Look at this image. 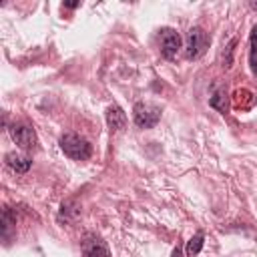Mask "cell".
<instances>
[{"mask_svg":"<svg viewBox=\"0 0 257 257\" xmlns=\"http://www.w3.org/2000/svg\"><path fill=\"white\" fill-rule=\"evenodd\" d=\"M6 165H8L14 173H26V171L30 169L32 161H30L28 157L20 155V153H8V155H6Z\"/></svg>","mask_w":257,"mask_h":257,"instance_id":"obj_8","label":"cell"},{"mask_svg":"<svg viewBox=\"0 0 257 257\" xmlns=\"http://www.w3.org/2000/svg\"><path fill=\"white\" fill-rule=\"evenodd\" d=\"M251 6H253V8H255V10H257V2H251Z\"/></svg>","mask_w":257,"mask_h":257,"instance_id":"obj_14","label":"cell"},{"mask_svg":"<svg viewBox=\"0 0 257 257\" xmlns=\"http://www.w3.org/2000/svg\"><path fill=\"white\" fill-rule=\"evenodd\" d=\"M209 48V36L203 28L195 26L187 32V38H185V54L189 60H195V58H201L205 54V50Z\"/></svg>","mask_w":257,"mask_h":257,"instance_id":"obj_2","label":"cell"},{"mask_svg":"<svg viewBox=\"0 0 257 257\" xmlns=\"http://www.w3.org/2000/svg\"><path fill=\"white\" fill-rule=\"evenodd\" d=\"M235 42H237V40H231V42H229V46H227V58H225V66H229V64H231V52H233Z\"/></svg>","mask_w":257,"mask_h":257,"instance_id":"obj_12","label":"cell"},{"mask_svg":"<svg viewBox=\"0 0 257 257\" xmlns=\"http://www.w3.org/2000/svg\"><path fill=\"white\" fill-rule=\"evenodd\" d=\"M203 233H197L195 237H191L189 239V243H187V255L189 257H193V255H197L201 249H203Z\"/></svg>","mask_w":257,"mask_h":257,"instance_id":"obj_11","label":"cell"},{"mask_svg":"<svg viewBox=\"0 0 257 257\" xmlns=\"http://www.w3.org/2000/svg\"><path fill=\"white\" fill-rule=\"evenodd\" d=\"M249 62H251V70L257 74V24L251 30V52H249Z\"/></svg>","mask_w":257,"mask_h":257,"instance_id":"obj_10","label":"cell"},{"mask_svg":"<svg viewBox=\"0 0 257 257\" xmlns=\"http://www.w3.org/2000/svg\"><path fill=\"white\" fill-rule=\"evenodd\" d=\"M211 106L213 108H217V110H221V112H227V108H229V102H227V92L225 90H217L213 96H211Z\"/></svg>","mask_w":257,"mask_h":257,"instance_id":"obj_9","label":"cell"},{"mask_svg":"<svg viewBox=\"0 0 257 257\" xmlns=\"http://www.w3.org/2000/svg\"><path fill=\"white\" fill-rule=\"evenodd\" d=\"M106 124L110 131H122L126 126V112L118 104H110L106 108Z\"/></svg>","mask_w":257,"mask_h":257,"instance_id":"obj_7","label":"cell"},{"mask_svg":"<svg viewBox=\"0 0 257 257\" xmlns=\"http://www.w3.org/2000/svg\"><path fill=\"white\" fill-rule=\"evenodd\" d=\"M62 6H66V8H76V6H78V2H64Z\"/></svg>","mask_w":257,"mask_h":257,"instance_id":"obj_13","label":"cell"},{"mask_svg":"<svg viewBox=\"0 0 257 257\" xmlns=\"http://www.w3.org/2000/svg\"><path fill=\"white\" fill-rule=\"evenodd\" d=\"M82 251H84V257H108V249H106L104 241L100 237H96L94 233H88L84 237Z\"/></svg>","mask_w":257,"mask_h":257,"instance_id":"obj_6","label":"cell"},{"mask_svg":"<svg viewBox=\"0 0 257 257\" xmlns=\"http://www.w3.org/2000/svg\"><path fill=\"white\" fill-rule=\"evenodd\" d=\"M12 141L24 149V151H34L38 149V139H36V131L28 124V122H12L8 128Z\"/></svg>","mask_w":257,"mask_h":257,"instance_id":"obj_3","label":"cell"},{"mask_svg":"<svg viewBox=\"0 0 257 257\" xmlns=\"http://www.w3.org/2000/svg\"><path fill=\"white\" fill-rule=\"evenodd\" d=\"M133 118H135V124L141 126V128H153L159 118H161V108L157 104H151V102H137L135 108H133Z\"/></svg>","mask_w":257,"mask_h":257,"instance_id":"obj_4","label":"cell"},{"mask_svg":"<svg viewBox=\"0 0 257 257\" xmlns=\"http://www.w3.org/2000/svg\"><path fill=\"white\" fill-rule=\"evenodd\" d=\"M159 42H161V52L165 58H175L179 48H181V36L175 28H163L159 34Z\"/></svg>","mask_w":257,"mask_h":257,"instance_id":"obj_5","label":"cell"},{"mask_svg":"<svg viewBox=\"0 0 257 257\" xmlns=\"http://www.w3.org/2000/svg\"><path fill=\"white\" fill-rule=\"evenodd\" d=\"M60 149L66 157L74 159V161H86L90 155H92V147L90 143L80 137V135H74V133H66L60 137Z\"/></svg>","mask_w":257,"mask_h":257,"instance_id":"obj_1","label":"cell"}]
</instances>
